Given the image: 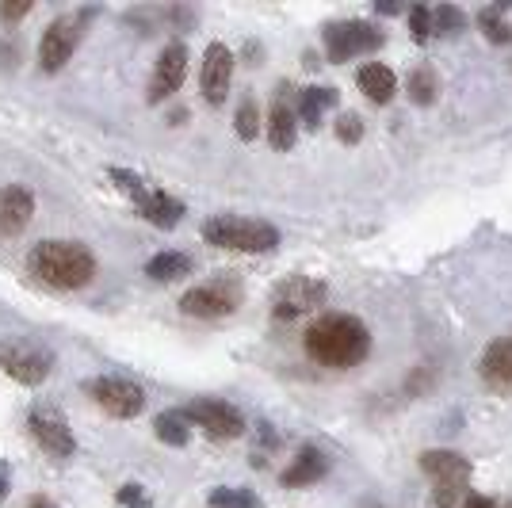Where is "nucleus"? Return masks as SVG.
<instances>
[{"label": "nucleus", "mask_w": 512, "mask_h": 508, "mask_svg": "<svg viewBox=\"0 0 512 508\" xmlns=\"http://www.w3.org/2000/svg\"><path fill=\"white\" fill-rule=\"evenodd\" d=\"M306 356L321 367H356L371 352V333L352 314H325L306 329Z\"/></svg>", "instance_id": "1"}, {"label": "nucleus", "mask_w": 512, "mask_h": 508, "mask_svg": "<svg viewBox=\"0 0 512 508\" xmlns=\"http://www.w3.org/2000/svg\"><path fill=\"white\" fill-rule=\"evenodd\" d=\"M27 268L35 279H43L46 287L77 291L96 276V256L81 241H43L27 253Z\"/></svg>", "instance_id": "2"}, {"label": "nucleus", "mask_w": 512, "mask_h": 508, "mask_svg": "<svg viewBox=\"0 0 512 508\" xmlns=\"http://www.w3.org/2000/svg\"><path fill=\"white\" fill-rule=\"evenodd\" d=\"M203 241L230 253H272L279 245V230L241 214H214L203 222Z\"/></svg>", "instance_id": "3"}, {"label": "nucleus", "mask_w": 512, "mask_h": 508, "mask_svg": "<svg viewBox=\"0 0 512 508\" xmlns=\"http://www.w3.org/2000/svg\"><path fill=\"white\" fill-rule=\"evenodd\" d=\"M421 470L432 478V505L455 508L470 489V459L459 451H425Z\"/></svg>", "instance_id": "4"}, {"label": "nucleus", "mask_w": 512, "mask_h": 508, "mask_svg": "<svg viewBox=\"0 0 512 508\" xmlns=\"http://www.w3.org/2000/svg\"><path fill=\"white\" fill-rule=\"evenodd\" d=\"M92 12H65L43 31V43H39V69L43 73H58L73 50L81 46V35H85V23Z\"/></svg>", "instance_id": "5"}, {"label": "nucleus", "mask_w": 512, "mask_h": 508, "mask_svg": "<svg viewBox=\"0 0 512 508\" xmlns=\"http://www.w3.org/2000/svg\"><path fill=\"white\" fill-rule=\"evenodd\" d=\"M383 46V31L367 20H341L325 27V54L329 62H352L360 54H375Z\"/></svg>", "instance_id": "6"}, {"label": "nucleus", "mask_w": 512, "mask_h": 508, "mask_svg": "<svg viewBox=\"0 0 512 508\" xmlns=\"http://www.w3.org/2000/svg\"><path fill=\"white\" fill-rule=\"evenodd\" d=\"M0 371L23 386H39L54 371V352L27 340H0Z\"/></svg>", "instance_id": "7"}, {"label": "nucleus", "mask_w": 512, "mask_h": 508, "mask_svg": "<svg viewBox=\"0 0 512 508\" xmlns=\"http://www.w3.org/2000/svg\"><path fill=\"white\" fill-rule=\"evenodd\" d=\"M88 394H92V402L100 405L104 413L119 417V421L138 417V413H142V405H146V390H142L134 379H123V375L92 379L88 382Z\"/></svg>", "instance_id": "8"}, {"label": "nucleus", "mask_w": 512, "mask_h": 508, "mask_svg": "<svg viewBox=\"0 0 512 508\" xmlns=\"http://www.w3.org/2000/svg\"><path fill=\"white\" fill-rule=\"evenodd\" d=\"M241 306V287L234 279H211V283H199L188 295L180 298V310L188 318H226Z\"/></svg>", "instance_id": "9"}, {"label": "nucleus", "mask_w": 512, "mask_h": 508, "mask_svg": "<svg viewBox=\"0 0 512 508\" xmlns=\"http://www.w3.org/2000/svg\"><path fill=\"white\" fill-rule=\"evenodd\" d=\"M184 421L203 428L211 440H237L245 432L241 409H234L230 402H218V398H195L192 405H184Z\"/></svg>", "instance_id": "10"}, {"label": "nucleus", "mask_w": 512, "mask_h": 508, "mask_svg": "<svg viewBox=\"0 0 512 508\" xmlns=\"http://www.w3.org/2000/svg\"><path fill=\"white\" fill-rule=\"evenodd\" d=\"M329 295V287L314 276H291L283 279L276 287V295H272V314L279 321H291V318H302V314H310V310H318L321 302Z\"/></svg>", "instance_id": "11"}, {"label": "nucleus", "mask_w": 512, "mask_h": 508, "mask_svg": "<svg viewBox=\"0 0 512 508\" xmlns=\"http://www.w3.org/2000/svg\"><path fill=\"white\" fill-rule=\"evenodd\" d=\"M27 428H31L35 444L43 447V451H50L54 459H69V455L77 451V440H73L69 421H65L58 409H50V405H35L31 417H27Z\"/></svg>", "instance_id": "12"}, {"label": "nucleus", "mask_w": 512, "mask_h": 508, "mask_svg": "<svg viewBox=\"0 0 512 508\" xmlns=\"http://www.w3.org/2000/svg\"><path fill=\"white\" fill-rule=\"evenodd\" d=\"M188 77V46L184 43H169L157 58V69L150 77V104H165L176 88L184 85Z\"/></svg>", "instance_id": "13"}, {"label": "nucleus", "mask_w": 512, "mask_h": 508, "mask_svg": "<svg viewBox=\"0 0 512 508\" xmlns=\"http://www.w3.org/2000/svg\"><path fill=\"white\" fill-rule=\"evenodd\" d=\"M230 81H234V50L226 43H211L203 54V73H199L203 96L211 104H222L226 92H230Z\"/></svg>", "instance_id": "14"}, {"label": "nucleus", "mask_w": 512, "mask_h": 508, "mask_svg": "<svg viewBox=\"0 0 512 508\" xmlns=\"http://www.w3.org/2000/svg\"><path fill=\"white\" fill-rule=\"evenodd\" d=\"M478 375H482V382H486L490 390H497V394H512V337L493 340L490 348L482 352Z\"/></svg>", "instance_id": "15"}, {"label": "nucleus", "mask_w": 512, "mask_h": 508, "mask_svg": "<svg viewBox=\"0 0 512 508\" xmlns=\"http://www.w3.org/2000/svg\"><path fill=\"white\" fill-rule=\"evenodd\" d=\"M35 218V195L20 184L0 191V237H16Z\"/></svg>", "instance_id": "16"}, {"label": "nucleus", "mask_w": 512, "mask_h": 508, "mask_svg": "<svg viewBox=\"0 0 512 508\" xmlns=\"http://www.w3.org/2000/svg\"><path fill=\"white\" fill-rule=\"evenodd\" d=\"M329 474V459H325V451L321 447H314V444H306L291 459V466L279 474V482L287 489H299V486H314V482H321Z\"/></svg>", "instance_id": "17"}, {"label": "nucleus", "mask_w": 512, "mask_h": 508, "mask_svg": "<svg viewBox=\"0 0 512 508\" xmlns=\"http://www.w3.org/2000/svg\"><path fill=\"white\" fill-rule=\"evenodd\" d=\"M360 88L363 96L371 100V104H390L394 100V92H398V77H394V69L383 62H367L360 65Z\"/></svg>", "instance_id": "18"}, {"label": "nucleus", "mask_w": 512, "mask_h": 508, "mask_svg": "<svg viewBox=\"0 0 512 508\" xmlns=\"http://www.w3.org/2000/svg\"><path fill=\"white\" fill-rule=\"evenodd\" d=\"M299 138V111L287 104L283 96H276V104L268 111V142L276 149H291Z\"/></svg>", "instance_id": "19"}, {"label": "nucleus", "mask_w": 512, "mask_h": 508, "mask_svg": "<svg viewBox=\"0 0 512 508\" xmlns=\"http://www.w3.org/2000/svg\"><path fill=\"white\" fill-rule=\"evenodd\" d=\"M337 100H341V92H337V88H329V85H325V88H318V85L306 88V92L299 96V119L310 130H318L321 115H325L329 107H337Z\"/></svg>", "instance_id": "20"}, {"label": "nucleus", "mask_w": 512, "mask_h": 508, "mask_svg": "<svg viewBox=\"0 0 512 508\" xmlns=\"http://www.w3.org/2000/svg\"><path fill=\"white\" fill-rule=\"evenodd\" d=\"M138 211L146 214V222H153V226L172 230V226L184 218V203H180V199H172V195H165V191H150V199H146Z\"/></svg>", "instance_id": "21"}, {"label": "nucleus", "mask_w": 512, "mask_h": 508, "mask_svg": "<svg viewBox=\"0 0 512 508\" xmlns=\"http://www.w3.org/2000/svg\"><path fill=\"white\" fill-rule=\"evenodd\" d=\"M146 276L157 279V283H172V279L192 276V256L188 253H157L146 264Z\"/></svg>", "instance_id": "22"}, {"label": "nucleus", "mask_w": 512, "mask_h": 508, "mask_svg": "<svg viewBox=\"0 0 512 508\" xmlns=\"http://www.w3.org/2000/svg\"><path fill=\"white\" fill-rule=\"evenodd\" d=\"M436 96H440V77H436V69H432V65H417V69L409 73V100L417 107H428V104H436Z\"/></svg>", "instance_id": "23"}, {"label": "nucleus", "mask_w": 512, "mask_h": 508, "mask_svg": "<svg viewBox=\"0 0 512 508\" xmlns=\"http://www.w3.org/2000/svg\"><path fill=\"white\" fill-rule=\"evenodd\" d=\"M478 31L490 39L493 46H505L512 39L509 20H505V4H493V8H482L478 12Z\"/></svg>", "instance_id": "24"}, {"label": "nucleus", "mask_w": 512, "mask_h": 508, "mask_svg": "<svg viewBox=\"0 0 512 508\" xmlns=\"http://www.w3.org/2000/svg\"><path fill=\"white\" fill-rule=\"evenodd\" d=\"M432 31L436 35H463L467 31V12L459 4H440L432 8Z\"/></svg>", "instance_id": "25"}, {"label": "nucleus", "mask_w": 512, "mask_h": 508, "mask_svg": "<svg viewBox=\"0 0 512 508\" xmlns=\"http://www.w3.org/2000/svg\"><path fill=\"white\" fill-rule=\"evenodd\" d=\"M211 508H260V497L253 489H241V486H218L211 489Z\"/></svg>", "instance_id": "26"}, {"label": "nucleus", "mask_w": 512, "mask_h": 508, "mask_svg": "<svg viewBox=\"0 0 512 508\" xmlns=\"http://www.w3.org/2000/svg\"><path fill=\"white\" fill-rule=\"evenodd\" d=\"M157 440L169 447H184L188 444V421H184V413H165V417H157Z\"/></svg>", "instance_id": "27"}, {"label": "nucleus", "mask_w": 512, "mask_h": 508, "mask_svg": "<svg viewBox=\"0 0 512 508\" xmlns=\"http://www.w3.org/2000/svg\"><path fill=\"white\" fill-rule=\"evenodd\" d=\"M111 180H115V188L123 191L127 199H134L138 207L150 199V188L142 184V176H134V172H127V169H111Z\"/></svg>", "instance_id": "28"}, {"label": "nucleus", "mask_w": 512, "mask_h": 508, "mask_svg": "<svg viewBox=\"0 0 512 508\" xmlns=\"http://www.w3.org/2000/svg\"><path fill=\"white\" fill-rule=\"evenodd\" d=\"M237 138L241 142H253L256 134H260V107L253 104V100H245V104L237 107Z\"/></svg>", "instance_id": "29"}, {"label": "nucleus", "mask_w": 512, "mask_h": 508, "mask_svg": "<svg viewBox=\"0 0 512 508\" xmlns=\"http://www.w3.org/2000/svg\"><path fill=\"white\" fill-rule=\"evenodd\" d=\"M409 35L417 39V43H428L436 31H432V8H425V4H417L413 12H409Z\"/></svg>", "instance_id": "30"}, {"label": "nucleus", "mask_w": 512, "mask_h": 508, "mask_svg": "<svg viewBox=\"0 0 512 508\" xmlns=\"http://www.w3.org/2000/svg\"><path fill=\"white\" fill-rule=\"evenodd\" d=\"M337 138H341L344 146H356V142L363 138V119H360V115H352V111H348V115H341V119H337Z\"/></svg>", "instance_id": "31"}, {"label": "nucleus", "mask_w": 512, "mask_h": 508, "mask_svg": "<svg viewBox=\"0 0 512 508\" xmlns=\"http://www.w3.org/2000/svg\"><path fill=\"white\" fill-rule=\"evenodd\" d=\"M115 497H119V505H127V508H146V505H150V497L142 493V486H123Z\"/></svg>", "instance_id": "32"}, {"label": "nucleus", "mask_w": 512, "mask_h": 508, "mask_svg": "<svg viewBox=\"0 0 512 508\" xmlns=\"http://www.w3.org/2000/svg\"><path fill=\"white\" fill-rule=\"evenodd\" d=\"M27 12H31V4H27V0H20V4H0V20H4V23L23 20Z\"/></svg>", "instance_id": "33"}, {"label": "nucleus", "mask_w": 512, "mask_h": 508, "mask_svg": "<svg viewBox=\"0 0 512 508\" xmlns=\"http://www.w3.org/2000/svg\"><path fill=\"white\" fill-rule=\"evenodd\" d=\"M8 486H12V466L0 459V501H4V493H8Z\"/></svg>", "instance_id": "34"}, {"label": "nucleus", "mask_w": 512, "mask_h": 508, "mask_svg": "<svg viewBox=\"0 0 512 508\" xmlns=\"http://www.w3.org/2000/svg\"><path fill=\"white\" fill-rule=\"evenodd\" d=\"M463 508H493V501L490 497H467V505Z\"/></svg>", "instance_id": "35"}, {"label": "nucleus", "mask_w": 512, "mask_h": 508, "mask_svg": "<svg viewBox=\"0 0 512 508\" xmlns=\"http://www.w3.org/2000/svg\"><path fill=\"white\" fill-rule=\"evenodd\" d=\"M27 508H54V505H50V501H43V497H35V501H31Z\"/></svg>", "instance_id": "36"}, {"label": "nucleus", "mask_w": 512, "mask_h": 508, "mask_svg": "<svg viewBox=\"0 0 512 508\" xmlns=\"http://www.w3.org/2000/svg\"><path fill=\"white\" fill-rule=\"evenodd\" d=\"M505 508H512V501H509V505H505Z\"/></svg>", "instance_id": "37"}]
</instances>
